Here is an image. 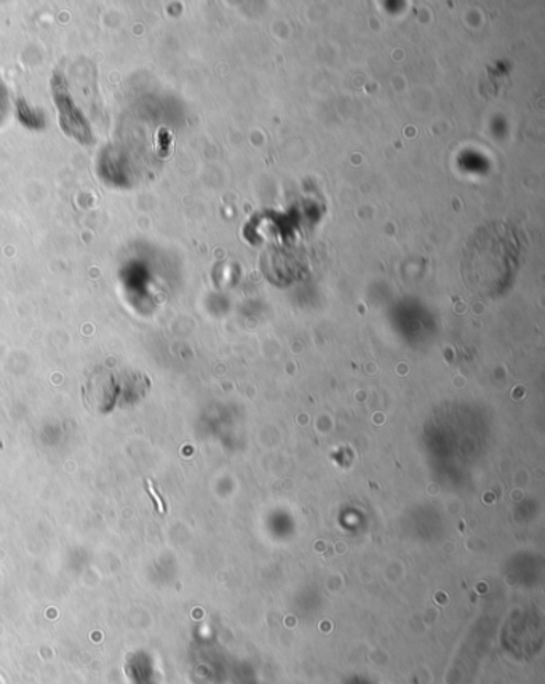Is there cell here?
Wrapping results in <instances>:
<instances>
[{
    "label": "cell",
    "mask_w": 545,
    "mask_h": 684,
    "mask_svg": "<svg viewBox=\"0 0 545 684\" xmlns=\"http://www.w3.org/2000/svg\"><path fill=\"white\" fill-rule=\"evenodd\" d=\"M519 260L520 242L512 226L488 222L473 230L464 247V282L480 296H498L511 285Z\"/></svg>",
    "instance_id": "cell-1"
}]
</instances>
